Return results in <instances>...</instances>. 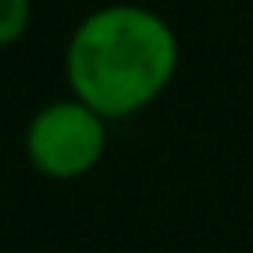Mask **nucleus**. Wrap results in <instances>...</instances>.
I'll return each mask as SVG.
<instances>
[{
	"mask_svg": "<svg viewBox=\"0 0 253 253\" xmlns=\"http://www.w3.org/2000/svg\"><path fill=\"white\" fill-rule=\"evenodd\" d=\"M175 67V26L134 0H112L86 11L63 48V75L71 93L104 119H123L157 101Z\"/></svg>",
	"mask_w": 253,
	"mask_h": 253,
	"instance_id": "1",
	"label": "nucleus"
},
{
	"mask_svg": "<svg viewBox=\"0 0 253 253\" xmlns=\"http://www.w3.org/2000/svg\"><path fill=\"white\" fill-rule=\"evenodd\" d=\"M108 142V119L79 97H56L41 104L23 130V149L41 175L79 179L101 160Z\"/></svg>",
	"mask_w": 253,
	"mask_h": 253,
	"instance_id": "2",
	"label": "nucleus"
},
{
	"mask_svg": "<svg viewBox=\"0 0 253 253\" xmlns=\"http://www.w3.org/2000/svg\"><path fill=\"white\" fill-rule=\"evenodd\" d=\"M30 26V0H0V45L19 41Z\"/></svg>",
	"mask_w": 253,
	"mask_h": 253,
	"instance_id": "3",
	"label": "nucleus"
}]
</instances>
